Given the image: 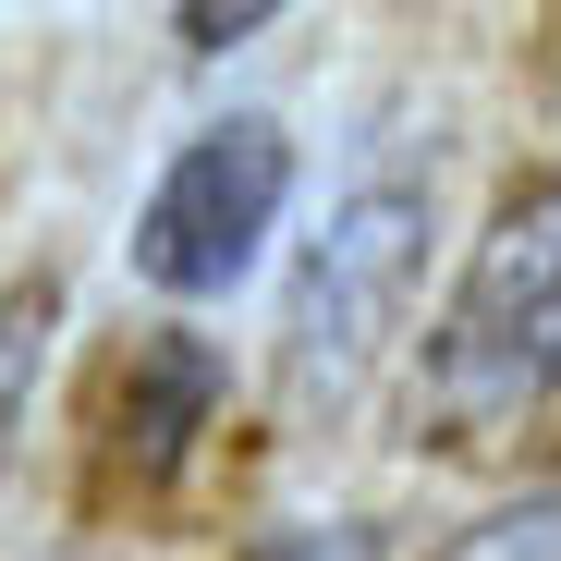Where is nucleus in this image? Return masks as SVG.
<instances>
[{
  "instance_id": "1",
  "label": "nucleus",
  "mask_w": 561,
  "mask_h": 561,
  "mask_svg": "<svg viewBox=\"0 0 561 561\" xmlns=\"http://www.w3.org/2000/svg\"><path fill=\"white\" fill-rule=\"evenodd\" d=\"M427 256H439V183H427V159L342 183V208L306 232L294 306H280V415L294 427H330L403 354L415 294H427Z\"/></svg>"
},
{
  "instance_id": "2",
  "label": "nucleus",
  "mask_w": 561,
  "mask_h": 561,
  "mask_svg": "<svg viewBox=\"0 0 561 561\" xmlns=\"http://www.w3.org/2000/svg\"><path fill=\"white\" fill-rule=\"evenodd\" d=\"M415 391H427V415H439L451 439L525 427V415L561 391V171L513 183L501 220L477 232L451 306L427 318Z\"/></svg>"
},
{
  "instance_id": "3",
  "label": "nucleus",
  "mask_w": 561,
  "mask_h": 561,
  "mask_svg": "<svg viewBox=\"0 0 561 561\" xmlns=\"http://www.w3.org/2000/svg\"><path fill=\"white\" fill-rule=\"evenodd\" d=\"M280 208H294V135L268 111H220L159 159L147 208H135V280L171 306H220L268 256Z\"/></svg>"
},
{
  "instance_id": "4",
  "label": "nucleus",
  "mask_w": 561,
  "mask_h": 561,
  "mask_svg": "<svg viewBox=\"0 0 561 561\" xmlns=\"http://www.w3.org/2000/svg\"><path fill=\"white\" fill-rule=\"evenodd\" d=\"M220 354H208V330H147L135 354H123V379H111V463L135 489H171L183 463H196V439L220 427Z\"/></svg>"
},
{
  "instance_id": "5",
  "label": "nucleus",
  "mask_w": 561,
  "mask_h": 561,
  "mask_svg": "<svg viewBox=\"0 0 561 561\" xmlns=\"http://www.w3.org/2000/svg\"><path fill=\"white\" fill-rule=\"evenodd\" d=\"M49 342H61V280L25 268V280H0V451H13L37 379H49Z\"/></svg>"
},
{
  "instance_id": "6",
  "label": "nucleus",
  "mask_w": 561,
  "mask_h": 561,
  "mask_svg": "<svg viewBox=\"0 0 561 561\" xmlns=\"http://www.w3.org/2000/svg\"><path fill=\"white\" fill-rule=\"evenodd\" d=\"M439 561H561V489H525V501H501V513H477Z\"/></svg>"
},
{
  "instance_id": "7",
  "label": "nucleus",
  "mask_w": 561,
  "mask_h": 561,
  "mask_svg": "<svg viewBox=\"0 0 561 561\" xmlns=\"http://www.w3.org/2000/svg\"><path fill=\"white\" fill-rule=\"evenodd\" d=\"M268 13H256V0H244V13H183V37H196V49H244Z\"/></svg>"
}]
</instances>
